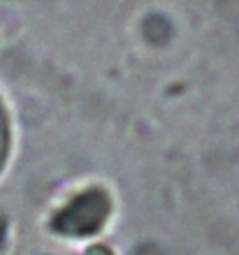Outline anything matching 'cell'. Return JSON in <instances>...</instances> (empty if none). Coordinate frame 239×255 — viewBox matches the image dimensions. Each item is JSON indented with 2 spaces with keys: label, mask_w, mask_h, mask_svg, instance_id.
<instances>
[{
  "label": "cell",
  "mask_w": 239,
  "mask_h": 255,
  "mask_svg": "<svg viewBox=\"0 0 239 255\" xmlns=\"http://www.w3.org/2000/svg\"><path fill=\"white\" fill-rule=\"evenodd\" d=\"M112 211L109 195L102 188H88L84 193L74 195L58 214L53 216L51 228L63 237H91L107 225Z\"/></svg>",
  "instance_id": "1"
},
{
  "label": "cell",
  "mask_w": 239,
  "mask_h": 255,
  "mask_svg": "<svg viewBox=\"0 0 239 255\" xmlns=\"http://www.w3.org/2000/svg\"><path fill=\"white\" fill-rule=\"evenodd\" d=\"M9 119H7V112H5V105L0 100V172L5 167L7 162V155H9Z\"/></svg>",
  "instance_id": "2"
}]
</instances>
